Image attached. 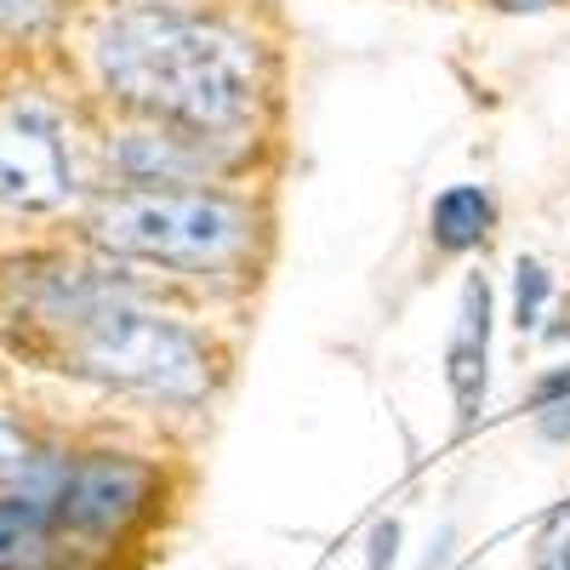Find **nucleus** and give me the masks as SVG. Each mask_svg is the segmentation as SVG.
<instances>
[{"label":"nucleus","mask_w":570,"mask_h":570,"mask_svg":"<svg viewBox=\"0 0 570 570\" xmlns=\"http://www.w3.org/2000/svg\"><path fill=\"white\" fill-rule=\"evenodd\" d=\"M91 69L104 91L142 120H166L200 137H240L263 104L257 46L217 18L142 0L98 23Z\"/></svg>","instance_id":"nucleus-1"},{"label":"nucleus","mask_w":570,"mask_h":570,"mask_svg":"<svg viewBox=\"0 0 570 570\" xmlns=\"http://www.w3.org/2000/svg\"><path fill=\"white\" fill-rule=\"evenodd\" d=\"M69 371L104 389H126L160 405H200L212 394V354L200 331L171 314L137 308L109 292H80L58 303Z\"/></svg>","instance_id":"nucleus-2"},{"label":"nucleus","mask_w":570,"mask_h":570,"mask_svg":"<svg viewBox=\"0 0 570 570\" xmlns=\"http://www.w3.org/2000/svg\"><path fill=\"white\" fill-rule=\"evenodd\" d=\"M91 240L115 257H131V263L183 268V274H223L252 252V212L206 183L115 188L91 212Z\"/></svg>","instance_id":"nucleus-3"},{"label":"nucleus","mask_w":570,"mask_h":570,"mask_svg":"<svg viewBox=\"0 0 570 570\" xmlns=\"http://www.w3.org/2000/svg\"><path fill=\"white\" fill-rule=\"evenodd\" d=\"M75 200L69 126L46 98L0 104V206L7 212H63Z\"/></svg>","instance_id":"nucleus-4"},{"label":"nucleus","mask_w":570,"mask_h":570,"mask_svg":"<svg viewBox=\"0 0 570 570\" xmlns=\"http://www.w3.org/2000/svg\"><path fill=\"white\" fill-rule=\"evenodd\" d=\"M155 497V468L120 456V451H98V456H80L63 473V491H58V525L75 537H120L131 519L149 508Z\"/></svg>","instance_id":"nucleus-5"},{"label":"nucleus","mask_w":570,"mask_h":570,"mask_svg":"<svg viewBox=\"0 0 570 570\" xmlns=\"http://www.w3.org/2000/svg\"><path fill=\"white\" fill-rule=\"evenodd\" d=\"M217 149H223L217 137L183 131L166 120H142L109 137V166L115 177H126V188H183L212 171Z\"/></svg>","instance_id":"nucleus-6"},{"label":"nucleus","mask_w":570,"mask_h":570,"mask_svg":"<svg viewBox=\"0 0 570 570\" xmlns=\"http://www.w3.org/2000/svg\"><path fill=\"white\" fill-rule=\"evenodd\" d=\"M445 383L456 400V422L473 428L485 411V383H491V279L468 274L462 303H456V337L445 348Z\"/></svg>","instance_id":"nucleus-7"},{"label":"nucleus","mask_w":570,"mask_h":570,"mask_svg":"<svg viewBox=\"0 0 570 570\" xmlns=\"http://www.w3.org/2000/svg\"><path fill=\"white\" fill-rule=\"evenodd\" d=\"M497 228V200L485 183H451L434 195L428 206V240H434L445 257H462V252H480Z\"/></svg>","instance_id":"nucleus-8"},{"label":"nucleus","mask_w":570,"mask_h":570,"mask_svg":"<svg viewBox=\"0 0 570 570\" xmlns=\"http://www.w3.org/2000/svg\"><path fill=\"white\" fill-rule=\"evenodd\" d=\"M46 525H52V508H40L29 497L0 502V570H40L46 553H52Z\"/></svg>","instance_id":"nucleus-9"},{"label":"nucleus","mask_w":570,"mask_h":570,"mask_svg":"<svg viewBox=\"0 0 570 570\" xmlns=\"http://www.w3.org/2000/svg\"><path fill=\"white\" fill-rule=\"evenodd\" d=\"M553 303V274L542 268V257H519L513 263V325L519 331H542Z\"/></svg>","instance_id":"nucleus-10"},{"label":"nucleus","mask_w":570,"mask_h":570,"mask_svg":"<svg viewBox=\"0 0 570 570\" xmlns=\"http://www.w3.org/2000/svg\"><path fill=\"white\" fill-rule=\"evenodd\" d=\"M58 12V0H0V29L7 35H35Z\"/></svg>","instance_id":"nucleus-11"},{"label":"nucleus","mask_w":570,"mask_h":570,"mask_svg":"<svg viewBox=\"0 0 570 570\" xmlns=\"http://www.w3.org/2000/svg\"><path fill=\"white\" fill-rule=\"evenodd\" d=\"M400 559V519H376L365 537V570H394Z\"/></svg>","instance_id":"nucleus-12"},{"label":"nucleus","mask_w":570,"mask_h":570,"mask_svg":"<svg viewBox=\"0 0 570 570\" xmlns=\"http://www.w3.org/2000/svg\"><path fill=\"white\" fill-rule=\"evenodd\" d=\"M35 462V451H29V440L18 434V428L7 422V416H0V485H12L18 480V473Z\"/></svg>","instance_id":"nucleus-13"},{"label":"nucleus","mask_w":570,"mask_h":570,"mask_svg":"<svg viewBox=\"0 0 570 570\" xmlns=\"http://www.w3.org/2000/svg\"><path fill=\"white\" fill-rule=\"evenodd\" d=\"M531 405H537V411H548V405H570V365H559V371L537 376V389H531Z\"/></svg>","instance_id":"nucleus-14"},{"label":"nucleus","mask_w":570,"mask_h":570,"mask_svg":"<svg viewBox=\"0 0 570 570\" xmlns=\"http://www.w3.org/2000/svg\"><path fill=\"white\" fill-rule=\"evenodd\" d=\"M537 428H542V440L564 445V440H570V405H548V411H537Z\"/></svg>","instance_id":"nucleus-15"},{"label":"nucleus","mask_w":570,"mask_h":570,"mask_svg":"<svg viewBox=\"0 0 570 570\" xmlns=\"http://www.w3.org/2000/svg\"><path fill=\"white\" fill-rule=\"evenodd\" d=\"M451 542H456V537H451V525H445L434 542H428V559H422V570H445V559H451Z\"/></svg>","instance_id":"nucleus-16"},{"label":"nucleus","mask_w":570,"mask_h":570,"mask_svg":"<svg viewBox=\"0 0 570 570\" xmlns=\"http://www.w3.org/2000/svg\"><path fill=\"white\" fill-rule=\"evenodd\" d=\"M502 7H553V0H502Z\"/></svg>","instance_id":"nucleus-17"},{"label":"nucleus","mask_w":570,"mask_h":570,"mask_svg":"<svg viewBox=\"0 0 570 570\" xmlns=\"http://www.w3.org/2000/svg\"><path fill=\"white\" fill-rule=\"evenodd\" d=\"M559 570H570V559H564V564H559Z\"/></svg>","instance_id":"nucleus-18"}]
</instances>
